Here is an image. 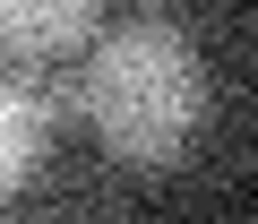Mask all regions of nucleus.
<instances>
[{
	"mask_svg": "<svg viewBox=\"0 0 258 224\" xmlns=\"http://www.w3.org/2000/svg\"><path fill=\"white\" fill-rule=\"evenodd\" d=\"M78 112L120 164H181L189 138L207 130V61L189 52L181 26L138 18L86 52L78 69Z\"/></svg>",
	"mask_w": 258,
	"mask_h": 224,
	"instance_id": "nucleus-1",
	"label": "nucleus"
},
{
	"mask_svg": "<svg viewBox=\"0 0 258 224\" xmlns=\"http://www.w3.org/2000/svg\"><path fill=\"white\" fill-rule=\"evenodd\" d=\"M95 35V0H0V52L9 61H60Z\"/></svg>",
	"mask_w": 258,
	"mask_h": 224,
	"instance_id": "nucleus-2",
	"label": "nucleus"
},
{
	"mask_svg": "<svg viewBox=\"0 0 258 224\" xmlns=\"http://www.w3.org/2000/svg\"><path fill=\"white\" fill-rule=\"evenodd\" d=\"M43 130H52V112H43L35 78H9V69H0V198H9V190L35 173V155H43Z\"/></svg>",
	"mask_w": 258,
	"mask_h": 224,
	"instance_id": "nucleus-3",
	"label": "nucleus"
}]
</instances>
